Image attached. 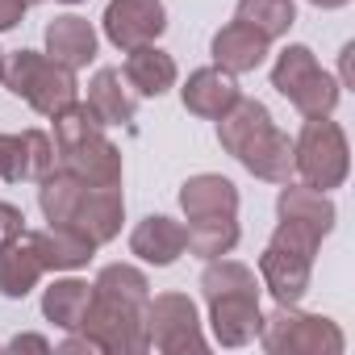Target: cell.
I'll use <instances>...</instances> for the list:
<instances>
[{
	"label": "cell",
	"mask_w": 355,
	"mask_h": 355,
	"mask_svg": "<svg viewBox=\"0 0 355 355\" xmlns=\"http://www.w3.org/2000/svg\"><path fill=\"white\" fill-rule=\"evenodd\" d=\"M276 214H280V222H288V226H297L301 234H309L313 243H322L330 230H334V201L326 197V193H318V189H309V184H284L280 189V197H276Z\"/></svg>",
	"instance_id": "15"
},
{
	"label": "cell",
	"mask_w": 355,
	"mask_h": 355,
	"mask_svg": "<svg viewBox=\"0 0 355 355\" xmlns=\"http://www.w3.org/2000/svg\"><path fill=\"white\" fill-rule=\"evenodd\" d=\"M239 96H243V92H239V80H234L230 71H222V67H201V71H193V76L184 80V88H180L184 109H189L193 117H205V121H218Z\"/></svg>",
	"instance_id": "18"
},
{
	"label": "cell",
	"mask_w": 355,
	"mask_h": 355,
	"mask_svg": "<svg viewBox=\"0 0 355 355\" xmlns=\"http://www.w3.org/2000/svg\"><path fill=\"white\" fill-rule=\"evenodd\" d=\"M351 171V146L338 121L330 117H305V130L293 138V175H301V184L330 193L347 180Z\"/></svg>",
	"instance_id": "8"
},
{
	"label": "cell",
	"mask_w": 355,
	"mask_h": 355,
	"mask_svg": "<svg viewBox=\"0 0 355 355\" xmlns=\"http://www.w3.org/2000/svg\"><path fill=\"white\" fill-rule=\"evenodd\" d=\"M42 259L34 255V247L26 243V234L9 247H0V297L9 301H21L34 293V284L42 280Z\"/></svg>",
	"instance_id": "23"
},
{
	"label": "cell",
	"mask_w": 355,
	"mask_h": 355,
	"mask_svg": "<svg viewBox=\"0 0 355 355\" xmlns=\"http://www.w3.org/2000/svg\"><path fill=\"white\" fill-rule=\"evenodd\" d=\"M38 209L51 226H71L80 230L88 243H113L121 234L125 222V197L121 189H92L84 180H76L71 171L55 167L51 175L38 180Z\"/></svg>",
	"instance_id": "3"
},
{
	"label": "cell",
	"mask_w": 355,
	"mask_h": 355,
	"mask_svg": "<svg viewBox=\"0 0 355 355\" xmlns=\"http://www.w3.org/2000/svg\"><path fill=\"white\" fill-rule=\"evenodd\" d=\"M121 76L134 88V96H163L167 88H175V59L167 51H159L155 42H146V46L125 51Z\"/></svg>",
	"instance_id": "21"
},
{
	"label": "cell",
	"mask_w": 355,
	"mask_h": 355,
	"mask_svg": "<svg viewBox=\"0 0 355 355\" xmlns=\"http://www.w3.org/2000/svg\"><path fill=\"white\" fill-rule=\"evenodd\" d=\"M0 80H5V51H0Z\"/></svg>",
	"instance_id": "31"
},
{
	"label": "cell",
	"mask_w": 355,
	"mask_h": 355,
	"mask_svg": "<svg viewBox=\"0 0 355 355\" xmlns=\"http://www.w3.org/2000/svg\"><path fill=\"white\" fill-rule=\"evenodd\" d=\"M268 38L259 34V30H251L247 21H230V26H222L218 34H214V67H222V71H230V76H247V71H255L263 59H268Z\"/></svg>",
	"instance_id": "17"
},
{
	"label": "cell",
	"mask_w": 355,
	"mask_h": 355,
	"mask_svg": "<svg viewBox=\"0 0 355 355\" xmlns=\"http://www.w3.org/2000/svg\"><path fill=\"white\" fill-rule=\"evenodd\" d=\"M255 338L272 355H343V347H347L338 322H330L322 313H301L297 305H276L259 322Z\"/></svg>",
	"instance_id": "11"
},
{
	"label": "cell",
	"mask_w": 355,
	"mask_h": 355,
	"mask_svg": "<svg viewBox=\"0 0 355 355\" xmlns=\"http://www.w3.org/2000/svg\"><path fill=\"white\" fill-rule=\"evenodd\" d=\"M146 301H150V284L134 263H109L101 268L88 309L80 318V334H88L96 343V351L105 355H138L150 351L146 347Z\"/></svg>",
	"instance_id": "1"
},
{
	"label": "cell",
	"mask_w": 355,
	"mask_h": 355,
	"mask_svg": "<svg viewBox=\"0 0 355 355\" xmlns=\"http://www.w3.org/2000/svg\"><path fill=\"white\" fill-rule=\"evenodd\" d=\"M130 251L150 263V268H171L175 259H180L189 251V234H184V222H171L163 214H150L134 226L130 234Z\"/></svg>",
	"instance_id": "16"
},
{
	"label": "cell",
	"mask_w": 355,
	"mask_h": 355,
	"mask_svg": "<svg viewBox=\"0 0 355 355\" xmlns=\"http://www.w3.org/2000/svg\"><path fill=\"white\" fill-rule=\"evenodd\" d=\"M26 9H30V0H0V34L13 30V26H21Z\"/></svg>",
	"instance_id": "27"
},
{
	"label": "cell",
	"mask_w": 355,
	"mask_h": 355,
	"mask_svg": "<svg viewBox=\"0 0 355 355\" xmlns=\"http://www.w3.org/2000/svg\"><path fill=\"white\" fill-rule=\"evenodd\" d=\"M201 293L209 305V326L222 347H247L259 334L263 309H259V280L247 263L239 259H209L201 272Z\"/></svg>",
	"instance_id": "4"
},
{
	"label": "cell",
	"mask_w": 355,
	"mask_h": 355,
	"mask_svg": "<svg viewBox=\"0 0 355 355\" xmlns=\"http://www.w3.org/2000/svg\"><path fill=\"white\" fill-rule=\"evenodd\" d=\"M351 55H355V42L343 46V59H338V63H343V84H338V88H351Z\"/></svg>",
	"instance_id": "29"
},
{
	"label": "cell",
	"mask_w": 355,
	"mask_h": 355,
	"mask_svg": "<svg viewBox=\"0 0 355 355\" xmlns=\"http://www.w3.org/2000/svg\"><path fill=\"white\" fill-rule=\"evenodd\" d=\"M55 150L59 167L92 189H121V150L105 138L101 117L88 109V101H71L55 117Z\"/></svg>",
	"instance_id": "6"
},
{
	"label": "cell",
	"mask_w": 355,
	"mask_h": 355,
	"mask_svg": "<svg viewBox=\"0 0 355 355\" xmlns=\"http://www.w3.org/2000/svg\"><path fill=\"white\" fill-rule=\"evenodd\" d=\"M309 5H318V9H343V5H351V0H309Z\"/></svg>",
	"instance_id": "30"
},
{
	"label": "cell",
	"mask_w": 355,
	"mask_h": 355,
	"mask_svg": "<svg viewBox=\"0 0 355 355\" xmlns=\"http://www.w3.org/2000/svg\"><path fill=\"white\" fill-rule=\"evenodd\" d=\"M239 21H247L251 30H259L268 42L284 38L297 21V5L293 0H239V9H234Z\"/></svg>",
	"instance_id": "25"
},
{
	"label": "cell",
	"mask_w": 355,
	"mask_h": 355,
	"mask_svg": "<svg viewBox=\"0 0 355 355\" xmlns=\"http://www.w3.org/2000/svg\"><path fill=\"white\" fill-rule=\"evenodd\" d=\"M59 167L55 138L42 130H21V134H0V180L21 184V180H42Z\"/></svg>",
	"instance_id": "13"
},
{
	"label": "cell",
	"mask_w": 355,
	"mask_h": 355,
	"mask_svg": "<svg viewBox=\"0 0 355 355\" xmlns=\"http://www.w3.org/2000/svg\"><path fill=\"white\" fill-rule=\"evenodd\" d=\"M9 347H13V351H51V343H46L42 334H17Z\"/></svg>",
	"instance_id": "28"
},
{
	"label": "cell",
	"mask_w": 355,
	"mask_h": 355,
	"mask_svg": "<svg viewBox=\"0 0 355 355\" xmlns=\"http://www.w3.org/2000/svg\"><path fill=\"white\" fill-rule=\"evenodd\" d=\"M26 243L42 259L46 272H76L96 255V243H88L71 226H46V230H26Z\"/></svg>",
	"instance_id": "19"
},
{
	"label": "cell",
	"mask_w": 355,
	"mask_h": 355,
	"mask_svg": "<svg viewBox=\"0 0 355 355\" xmlns=\"http://www.w3.org/2000/svg\"><path fill=\"white\" fill-rule=\"evenodd\" d=\"M96 46H101V38H96L92 21H84V17H76V13L55 17V21L46 26V55H51L55 63L71 67V71L88 67V63L96 59Z\"/></svg>",
	"instance_id": "20"
},
{
	"label": "cell",
	"mask_w": 355,
	"mask_h": 355,
	"mask_svg": "<svg viewBox=\"0 0 355 355\" xmlns=\"http://www.w3.org/2000/svg\"><path fill=\"white\" fill-rule=\"evenodd\" d=\"M21 234H26V218H21V209L9 205V201H0V247L17 243Z\"/></svg>",
	"instance_id": "26"
},
{
	"label": "cell",
	"mask_w": 355,
	"mask_h": 355,
	"mask_svg": "<svg viewBox=\"0 0 355 355\" xmlns=\"http://www.w3.org/2000/svg\"><path fill=\"white\" fill-rule=\"evenodd\" d=\"M180 209H184V234L189 251L201 259L230 255L239 247V189L234 180L218 171L189 175L180 189Z\"/></svg>",
	"instance_id": "5"
},
{
	"label": "cell",
	"mask_w": 355,
	"mask_h": 355,
	"mask_svg": "<svg viewBox=\"0 0 355 355\" xmlns=\"http://www.w3.org/2000/svg\"><path fill=\"white\" fill-rule=\"evenodd\" d=\"M272 88L301 113V117H330L343 88L338 80L313 59L309 46H284L276 55V67H272Z\"/></svg>",
	"instance_id": "7"
},
{
	"label": "cell",
	"mask_w": 355,
	"mask_h": 355,
	"mask_svg": "<svg viewBox=\"0 0 355 355\" xmlns=\"http://www.w3.org/2000/svg\"><path fill=\"white\" fill-rule=\"evenodd\" d=\"M63 5H80V0H63Z\"/></svg>",
	"instance_id": "32"
},
{
	"label": "cell",
	"mask_w": 355,
	"mask_h": 355,
	"mask_svg": "<svg viewBox=\"0 0 355 355\" xmlns=\"http://www.w3.org/2000/svg\"><path fill=\"white\" fill-rule=\"evenodd\" d=\"M218 142L251 175H259V180H268V184H288L293 180V138L284 130H276L263 101L239 96L218 117Z\"/></svg>",
	"instance_id": "2"
},
{
	"label": "cell",
	"mask_w": 355,
	"mask_h": 355,
	"mask_svg": "<svg viewBox=\"0 0 355 355\" xmlns=\"http://www.w3.org/2000/svg\"><path fill=\"white\" fill-rule=\"evenodd\" d=\"M5 88L13 96H21L42 117H55L59 109H67L71 101H80L76 71L63 67V63H55L51 55H38V51H17L5 63Z\"/></svg>",
	"instance_id": "9"
},
{
	"label": "cell",
	"mask_w": 355,
	"mask_h": 355,
	"mask_svg": "<svg viewBox=\"0 0 355 355\" xmlns=\"http://www.w3.org/2000/svg\"><path fill=\"white\" fill-rule=\"evenodd\" d=\"M30 5H38V0H30Z\"/></svg>",
	"instance_id": "33"
},
{
	"label": "cell",
	"mask_w": 355,
	"mask_h": 355,
	"mask_svg": "<svg viewBox=\"0 0 355 355\" xmlns=\"http://www.w3.org/2000/svg\"><path fill=\"white\" fill-rule=\"evenodd\" d=\"M88 297H92V284H88V280L63 276V280H55V284L42 293V313H46L59 330H80V318H84V309H88Z\"/></svg>",
	"instance_id": "24"
},
{
	"label": "cell",
	"mask_w": 355,
	"mask_h": 355,
	"mask_svg": "<svg viewBox=\"0 0 355 355\" xmlns=\"http://www.w3.org/2000/svg\"><path fill=\"white\" fill-rule=\"evenodd\" d=\"M163 30H167L163 0H109V9H105V38L117 51L146 46Z\"/></svg>",
	"instance_id": "14"
},
{
	"label": "cell",
	"mask_w": 355,
	"mask_h": 355,
	"mask_svg": "<svg viewBox=\"0 0 355 355\" xmlns=\"http://www.w3.org/2000/svg\"><path fill=\"white\" fill-rule=\"evenodd\" d=\"M146 347L163 351V355H201L209 343H205V330H201V318H197V305L193 297L184 293H159L146 301Z\"/></svg>",
	"instance_id": "12"
},
{
	"label": "cell",
	"mask_w": 355,
	"mask_h": 355,
	"mask_svg": "<svg viewBox=\"0 0 355 355\" xmlns=\"http://www.w3.org/2000/svg\"><path fill=\"white\" fill-rule=\"evenodd\" d=\"M318 247L322 243H313L297 226H288V222L276 226L272 243L259 255V280L276 297V305H301V297L309 293V272H313Z\"/></svg>",
	"instance_id": "10"
},
{
	"label": "cell",
	"mask_w": 355,
	"mask_h": 355,
	"mask_svg": "<svg viewBox=\"0 0 355 355\" xmlns=\"http://www.w3.org/2000/svg\"><path fill=\"white\" fill-rule=\"evenodd\" d=\"M88 109L101 117V125H130L138 113V96L117 67H101L88 84Z\"/></svg>",
	"instance_id": "22"
}]
</instances>
